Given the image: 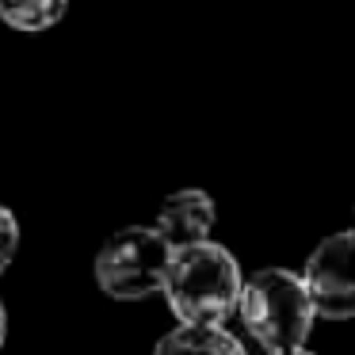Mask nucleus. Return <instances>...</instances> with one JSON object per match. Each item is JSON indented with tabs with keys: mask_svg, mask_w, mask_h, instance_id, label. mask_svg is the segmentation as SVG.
<instances>
[{
	"mask_svg": "<svg viewBox=\"0 0 355 355\" xmlns=\"http://www.w3.org/2000/svg\"><path fill=\"white\" fill-rule=\"evenodd\" d=\"M241 263L218 241L176 248L164 283V302L180 324H225L233 313H241Z\"/></svg>",
	"mask_w": 355,
	"mask_h": 355,
	"instance_id": "nucleus-1",
	"label": "nucleus"
},
{
	"mask_svg": "<svg viewBox=\"0 0 355 355\" xmlns=\"http://www.w3.org/2000/svg\"><path fill=\"white\" fill-rule=\"evenodd\" d=\"M241 321H245L248 336L268 355L306 347L309 332L317 324V306L309 298V286L302 279V271L263 268L252 279H245Z\"/></svg>",
	"mask_w": 355,
	"mask_h": 355,
	"instance_id": "nucleus-2",
	"label": "nucleus"
},
{
	"mask_svg": "<svg viewBox=\"0 0 355 355\" xmlns=\"http://www.w3.org/2000/svg\"><path fill=\"white\" fill-rule=\"evenodd\" d=\"M172 256L176 248L157 225H123L96 252V286L115 302H141L164 294Z\"/></svg>",
	"mask_w": 355,
	"mask_h": 355,
	"instance_id": "nucleus-3",
	"label": "nucleus"
},
{
	"mask_svg": "<svg viewBox=\"0 0 355 355\" xmlns=\"http://www.w3.org/2000/svg\"><path fill=\"white\" fill-rule=\"evenodd\" d=\"M302 279L317 317L324 321H352L355 317V230L329 233L302 263Z\"/></svg>",
	"mask_w": 355,
	"mask_h": 355,
	"instance_id": "nucleus-4",
	"label": "nucleus"
},
{
	"mask_svg": "<svg viewBox=\"0 0 355 355\" xmlns=\"http://www.w3.org/2000/svg\"><path fill=\"white\" fill-rule=\"evenodd\" d=\"M214 222H218L214 199L202 187H184V191L164 195L153 225L168 237L172 248H187V245H199V241H210Z\"/></svg>",
	"mask_w": 355,
	"mask_h": 355,
	"instance_id": "nucleus-5",
	"label": "nucleus"
},
{
	"mask_svg": "<svg viewBox=\"0 0 355 355\" xmlns=\"http://www.w3.org/2000/svg\"><path fill=\"white\" fill-rule=\"evenodd\" d=\"M153 355H248L225 324H176L153 344Z\"/></svg>",
	"mask_w": 355,
	"mask_h": 355,
	"instance_id": "nucleus-6",
	"label": "nucleus"
},
{
	"mask_svg": "<svg viewBox=\"0 0 355 355\" xmlns=\"http://www.w3.org/2000/svg\"><path fill=\"white\" fill-rule=\"evenodd\" d=\"M69 0H0V24H8L12 31H50L62 24Z\"/></svg>",
	"mask_w": 355,
	"mask_h": 355,
	"instance_id": "nucleus-7",
	"label": "nucleus"
},
{
	"mask_svg": "<svg viewBox=\"0 0 355 355\" xmlns=\"http://www.w3.org/2000/svg\"><path fill=\"white\" fill-rule=\"evenodd\" d=\"M16 252H19V218L0 202V275L12 268Z\"/></svg>",
	"mask_w": 355,
	"mask_h": 355,
	"instance_id": "nucleus-8",
	"label": "nucleus"
},
{
	"mask_svg": "<svg viewBox=\"0 0 355 355\" xmlns=\"http://www.w3.org/2000/svg\"><path fill=\"white\" fill-rule=\"evenodd\" d=\"M4 336H8V313H4V302H0V347H4Z\"/></svg>",
	"mask_w": 355,
	"mask_h": 355,
	"instance_id": "nucleus-9",
	"label": "nucleus"
},
{
	"mask_svg": "<svg viewBox=\"0 0 355 355\" xmlns=\"http://www.w3.org/2000/svg\"><path fill=\"white\" fill-rule=\"evenodd\" d=\"M279 355H313V352H306V347H298V352H279Z\"/></svg>",
	"mask_w": 355,
	"mask_h": 355,
	"instance_id": "nucleus-10",
	"label": "nucleus"
}]
</instances>
